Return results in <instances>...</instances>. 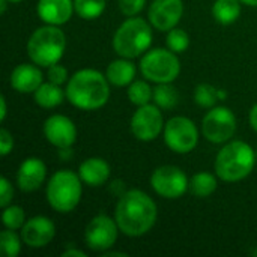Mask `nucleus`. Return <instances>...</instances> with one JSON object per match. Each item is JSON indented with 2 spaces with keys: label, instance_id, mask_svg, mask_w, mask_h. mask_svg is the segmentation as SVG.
<instances>
[{
  "label": "nucleus",
  "instance_id": "nucleus-20",
  "mask_svg": "<svg viewBox=\"0 0 257 257\" xmlns=\"http://www.w3.org/2000/svg\"><path fill=\"white\" fill-rule=\"evenodd\" d=\"M136 65L131 62V59H116L113 60L107 69H105V77L108 80L110 84L116 86V87H128L134 78H136Z\"/></svg>",
  "mask_w": 257,
  "mask_h": 257
},
{
  "label": "nucleus",
  "instance_id": "nucleus-9",
  "mask_svg": "<svg viewBox=\"0 0 257 257\" xmlns=\"http://www.w3.org/2000/svg\"><path fill=\"white\" fill-rule=\"evenodd\" d=\"M236 131V117L233 111L223 105L209 108L202 120V133L205 139L214 145L230 142Z\"/></svg>",
  "mask_w": 257,
  "mask_h": 257
},
{
  "label": "nucleus",
  "instance_id": "nucleus-35",
  "mask_svg": "<svg viewBox=\"0 0 257 257\" xmlns=\"http://www.w3.org/2000/svg\"><path fill=\"white\" fill-rule=\"evenodd\" d=\"M62 257H86V253L84 251H81V250H78V248H75V247H68L63 253H62Z\"/></svg>",
  "mask_w": 257,
  "mask_h": 257
},
{
  "label": "nucleus",
  "instance_id": "nucleus-38",
  "mask_svg": "<svg viewBox=\"0 0 257 257\" xmlns=\"http://www.w3.org/2000/svg\"><path fill=\"white\" fill-rule=\"evenodd\" d=\"M104 257H113V256H119V257H126L128 254L126 253H122V251H105L104 254H102Z\"/></svg>",
  "mask_w": 257,
  "mask_h": 257
},
{
  "label": "nucleus",
  "instance_id": "nucleus-10",
  "mask_svg": "<svg viewBox=\"0 0 257 257\" xmlns=\"http://www.w3.org/2000/svg\"><path fill=\"white\" fill-rule=\"evenodd\" d=\"M152 190L163 199H179L190 190V181L184 170L176 166H161L151 176Z\"/></svg>",
  "mask_w": 257,
  "mask_h": 257
},
{
  "label": "nucleus",
  "instance_id": "nucleus-36",
  "mask_svg": "<svg viewBox=\"0 0 257 257\" xmlns=\"http://www.w3.org/2000/svg\"><path fill=\"white\" fill-rule=\"evenodd\" d=\"M248 122H250V126L257 133V104L251 107V110L248 113Z\"/></svg>",
  "mask_w": 257,
  "mask_h": 257
},
{
  "label": "nucleus",
  "instance_id": "nucleus-34",
  "mask_svg": "<svg viewBox=\"0 0 257 257\" xmlns=\"http://www.w3.org/2000/svg\"><path fill=\"white\" fill-rule=\"evenodd\" d=\"M12 149H14V137L6 128H3L0 131V154L6 157L12 152Z\"/></svg>",
  "mask_w": 257,
  "mask_h": 257
},
{
  "label": "nucleus",
  "instance_id": "nucleus-25",
  "mask_svg": "<svg viewBox=\"0 0 257 257\" xmlns=\"http://www.w3.org/2000/svg\"><path fill=\"white\" fill-rule=\"evenodd\" d=\"M126 95L131 104L140 107L145 104H149L152 101L154 96V89L149 86V83H146L145 80H134L128 89H126Z\"/></svg>",
  "mask_w": 257,
  "mask_h": 257
},
{
  "label": "nucleus",
  "instance_id": "nucleus-16",
  "mask_svg": "<svg viewBox=\"0 0 257 257\" xmlns=\"http://www.w3.org/2000/svg\"><path fill=\"white\" fill-rule=\"evenodd\" d=\"M47 179V166L41 158L30 157L24 160L17 172V185L24 193H32L41 188Z\"/></svg>",
  "mask_w": 257,
  "mask_h": 257
},
{
  "label": "nucleus",
  "instance_id": "nucleus-17",
  "mask_svg": "<svg viewBox=\"0 0 257 257\" xmlns=\"http://www.w3.org/2000/svg\"><path fill=\"white\" fill-rule=\"evenodd\" d=\"M38 17L51 26H62L72 17L74 0H39L36 6Z\"/></svg>",
  "mask_w": 257,
  "mask_h": 257
},
{
  "label": "nucleus",
  "instance_id": "nucleus-24",
  "mask_svg": "<svg viewBox=\"0 0 257 257\" xmlns=\"http://www.w3.org/2000/svg\"><path fill=\"white\" fill-rule=\"evenodd\" d=\"M152 101L163 110H172L178 104V92L172 83H160L157 87H154Z\"/></svg>",
  "mask_w": 257,
  "mask_h": 257
},
{
  "label": "nucleus",
  "instance_id": "nucleus-12",
  "mask_svg": "<svg viewBox=\"0 0 257 257\" xmlns=\"http://www.w3.org/2000/svg\"><path fill=\"white\" fill-rule=\"evenodd\" d=\"M131 133L140 142L155 140L164 130V119L160 107L155 104L140 105L131 117Z\"/></svg>",
  "mask_w": 257,
  "mask_h": 257
},
{
  "label": "nucleus",
  "instance_id": "nucleus-42",
  "mask_svg": "<svg viewBox=\"0 0 257 257\" xmlns=\"http://www.w3.org/2000/svg\"><path fill=\"white\" fill-rule=\"evenodd\" d=\"M18 2H23V0H9V3H18Z\"/></svg>",
  "mask_w": 257,
  "mask_h": 257
},
{
  "label": "nucleus",
  "instance_id": "nucleus-8",
  "mask_svg": "<svg viewBox=\"0 0 257 257\" xmlns=\"http://www.w3.org/2000/svg\"><path fill=\"white\" fill-rule=\"evenodd\" d=\"M164 143L175 154H190L199 143V130L196 123L184 116H175L164 123Z\"/></svg>",
  "mask_w": 257,
  "mask_h": 257
},
{
  "label": "nucleus",
  "instance_id": "nucleus-21",
  "mask_svg": "<svg viewBox=\"0 0 257 257\" xmlns=\"http://www.w3.org/2000/svg\"><path fill=\"white\" fill-rule=\"evenodd\" d=\"M35 102L42 108H54L63 102L66 98V92H63L60 84H54L51 81L42 83L33 93Z\"/></svg>",
  "mask_w": 257,
  "mask_h": 257
},
{
  "label": "nucleus",
  "instance_id": "nucleus-5",
  "mask_svg": "<svg viewBox=\"0 0 257 257\" xmlns=\"http://www.w3.org/2000/svg\"><path fill=\"white\" fill-rule=\"evenodd\" d=\"M152 38L151 23L139 17H130L117 27L113 36V48L120 57L136 59L149 50Z\"/></svg>",
  "mask_w": 257,
  "mask_h": 257
},
{
  "label": "nucleus",
  "instance_id": "nucleus-28",
  "mask_svg": "<svg viewBox=\"0 0 257 257\" xmlns=\"http://www.w3.org/2000/svg\"><path fill=\"white\" fill-rule=\"evenodd\" d=\"M21 235L18 236L15 230L12 229H5L0 233V248L3 254L8 257H17L21 251Z\"/></svg>",
  "mask_w": 257,
  "mask_h": 257
},
{
  "label": "nucleus",
  "instance_id": "nucleus-41",
  "mask_svg": "<svg viewBox=\"0 0 257 257\" xmlns=\"http://www.w3.org/2000/svg\"><path fill=\"white\" fill-rule=\"evenodd\" d=\"M244 5L247 6H253V8H257V0H241Z\"/></svg>",
  "mask_w": 257,
  "mask_h": 257
},
{
  "label": "nucleus",
  "instance_id": "nucleus-40",
  "mask_svg": "<svg viewBox=\"0 0 257 257\" xmlns=\"http://www.w3.org/2000/svg\"><path fill=\"white\" fill-rule=\"evenodd\" d=\"M226 98H227V92L223 90V89H218V99L220 101H224Z\"/></svg>",
  "mask_w": 257,
  "mask_h": 257
},
{
  "label": "nucleus",
  "instance_id": "nucleus-7",
  "mask_svg": "<svg viewBox=\"0 0 257 257\" xmlns=\"http://www.w3.org/2000/svg\"><path fill=\"white\" fill-rule=\"evenodd\" d=\"M140 71L152 83H173L181 72V62L170 48H154L142 57Z\"/></svg>",
  "mask_w": 257,
  "mask_h": 257
},
{
  "label": "nucleus",
  "instance_id": "nucleus-15",
  "mask_svg": "<svg viewBox=\"0 0 257 257\" xmlns=\"http://www.w3.org/2000/svg\"><path fill=\"white\" fill-rule=\"evenodd\" d=\"M54 223L44 215L29 218L21 227V239L30 248H44L54 239Z\"/></svg>",
  "mask_w": 257,
  "mask_h": 257
},
{
  "label": "nucleus",
  "instance_id": "nucleus-27",
  "mask_svg": "<svg viewBox=\"0 0 257 257\" xmlns=\"http://www.w3.org/2000/svg\"><path fill=\"white\" fill-rule=\"evenodd\" d=\"M194 101L202 108H212V107H215L217 101H220L218 89L209 83H200L194 90Z\"/></svg>",
  "mask_w": 257,
  "mask_h": 257
},
{
  "label": "nucleus",
  "instance_id": "nucleus-1",
  "mask_svg": "<svg viewBox=\"0 0 257 257\" xmlns=\"http://www.w3.org/2000/svg\"><path fill=\"white\" fill-rule=\"evenodd\" d=\"M157 203L142 190L125 191L114 209V220L120 232L128 238L146 235L157 223Z\"/></svg>",
  "mask_w": 257,
  "mask_h": 257
},
{
  "label": "nucleus",
  "instance_id": "nucleus-30",
  "mask_svg": "<svg viewBox=\"0 0 257 257\" xmlns=\"http://www.w3.org/2000/svg\"><path fill=\"white\" fill-rule=\"evenodd\" d=\"M166 44L167 48H170L173 53L179 54L188 50L190 47V36L185 30L173 27L172 30L167 32V38H166Z\"/></svg>",
  "mask_w": 257,
  "mask_h": 257
},
{
  "label": "nucleus",
  "instance_id": "nucleus-3",
  "mask_svg": "<svg viewBox=\"0 0 257 257\" xmlns=\"http://www.w3.org/2000/svg\"><path fill=\"white\" fill-rule=\"evenodd\" d=\"M257 155L253 148L242 140L227 142L215 158V173L224 182H239L254 169Z\"/></svg>",
  "mask_w": 257,
  "mask_h": 257
},
{
  "label": "nucleus",
  "instance_id": "nucleus-4",
  "mask_svg": "<svg viewBox=\"0 0 257 257\" xmlns=\"http://www.w3.org/2000/svg\"><path fill=\"white\" fill-rule=\"evenodd\" d=\"M65 48L66 36L59 26L45 24L36 29L27 41V54L30 60L41 68H50L59 63Z\"/></svg>",
  "mask_w": 257,
  "mask_h": 257
},
{
  "label": "nucleus",
  "instance_id": "nucleus-33",
  "mask_svg": "<svg viewBox=\"0 0 257 257\" xmlns=\"http://www.w3.org/2000/svg\"><path fill=\"white\" fill-rule=\"evenodd\" d=\"M14 199V188H12V184L6 179V178H2L0 179V206L2 208H6L11 205Z\"/></svg>",
  "mask_w": 257,
  "mask_h": 257
},
{
  "label": "nucleus",
  "instance_id": "nucleus-19",
  "mask_svg": "<svg viewBox=\"0 0 257 257\" xmlns=\"http://www.w3.org/2000/svg\"><path fill=\"white\" fill-rule=\"evenodd\" d=\"M111 175V169L104 158L92 157L84 160L78 167V176L83 184L89 187H101L104 185Z\"/></svg>",
  "mask_w": 257,
  "mask_h": 257
},
{
  "label": "nucleus",
  "instance_id": "nucleus-2",
  "mask_svg": "<svg viewBox=\"0 0 257 257\" xmlns=\"http://www.w3.org/2000/svg\"><path fill=\"white\" fill-rule=\"evenodd\" d=\"M104 74L96 69L77 71L66 84V99L80 110H98L110 98V86Z\"/></svg>",
  "mask_w": 257,
  "mask_h": 257
},
{
  "label": "nucleus",
  "instance_id": "nucleus-14",
  "mask_svg": "<svg viewBox=\"0 0 257 257\" xmlns=\"http://www.w3.org/2000/svg\"><path fill=\"white\" fill-rule=\"evenodd\" d=\"M42 131L47 142H50L57 149L71 148L77 140L75 123L63 114H53L47 117Z\"/></svg>",
  "mask_w": 257,
  "mask_h": 257
},
{
  "label": "nucleus",
  "instance_id": "nucleus-43",
  "mask_svg": "<svg viewBox=\"0 0 257 257\" xmlns=\"http://www.w3.org/2000/svg\"><path fill=\"white\" fill-rule=\"evenodd\" d=\"M256 155H257V154H256Z\"/></svg>",
  "mask_w": 257,
  "mask_h": 257
},
{
  "label": "nucleus",
  "instance_id": "nucleus-18",
  "mask_svg": "<svg viewBox=\"0 0 257 257\" xmlns=\"http://www.w3.org/2000/svg\"><path fill=\"white\" fill-rule=\"evenodd\" d=\"M42 72L38 65L32 63H21L14 68L11 72L9 83L14 90L18 93H35V90L44 83Z\"/></svg>",
  "mask_w": 257,
  "mask_h": 257
},
{
  "label": "nucleus",
  "instance_id": "nucleus-13",
  "mask_svg": "<svg viewBox=\"0 0 257 257\" xmlns=\"http://www.w3.org/2000/svg\"><path fill=\"white\" fill-rule=\"evenodd\" d=\"M184 15L182 0H154L148 11L149 23L160 32H169L178 26Z\"/></svg>",
  "mask_w": 257,
  "mask_h": 257
},
{
  "label": "nucleus",
  "instance_id": "nucleus-23",
  "mask_svg": "<svg viewBox=\"0 0 257 257\" xmlns=\"http://www.w3.org/2000/svg\"><path fill=\"white\" fill-rule=\"evenodd\" d=\"M217 190V176L209 172H199L190 179V191L199 199L212 196Z\"/></svg>",
  "mask_w": 257,
  "mask_h": 257
},
{
  "label": "nucleus",
  "instance_id": "nucleus-6",
  "mask_svg": "<svg viewBox=\"0 0 257 257\" xmlns=\"http://www.w3.org/2000/svg\"><path fill=\"white\" fill-rule=\"evenodd\" d=\"M81 178L72 170L56 172L50 178L45 190L48 205L60 214H68L74 211L81 200Z\"/></svg>",
  "mask_w": 257,
  "mask_h": 257
},
{
  "label": "nucleus",
  "instance_id": "nucleus-39",
  "mask_svg": "<svg viewBox=\"0 0 257 257\" xmlns=\"http://www.w3.org/2000/svg\"><path fill=\"white\" fill-rule=\"evenodd\" d=\"M8 3H9V0H0V12H2V14H5V12H6Z\"/></svg>",
  "mask_w": 257,
  "mask_h": 257
},
{
  "label": "nucleus",
  "instance_id": "nucleus-26",
  "mask_svg": "<svg viewBox=\"0 0 257 257\" xmlns=\"http://www.w3.org/2000/svg\"><path fill=\"white\" fill-rule=\"evenodd\" d=\"M74 9L83 20H96L105 11V0H74Z\"/></svg>",
  "mask_w": 257,
  "mask_h": 257
},
{
  "label": "nucleus",
  "instance_id": "nucleus-22",
  "mask_svg": "<svg viewBox=\"0 0 257 257\" xmlns=\"http://www.w3.org/2000/svg\"><path fill=\"white\" fill-rule=\"evenodd\" d=\"M241 0H215L212 5V17L221 24H232L241 15Z\"/></svg>",
  "mask_w": 257,
  "mask_h": 257
},
{
  "label": "nucleus",
  "instance_id": "nucleus-31",
  "mask_svg": "<svg viewBox=\"0 0 257 257\" xmlns=\"http://www.w3.org/2000/svg\"><path fill=\"white\" fill-rule=\"evenodd\" d=\"M117 5H119V11L123 15L136 17L143 11L146 0H117Z\"/></svg>",
  "mask_w": 257,
  "mask_h": 257
},
{
  "label": "nucleus",
  "instance_id": "nucleus-32",
  "mask_svg": "<svg viewBox=\"0 0 257 257\" xmlns=\"http://www.w3.org/2000/svg\"><path fill=\"white\" fill-rule=\"evenodd\" d=\"M47 75H48V81H51V83H54V84H63V83H66L68 81V69L65 68V66H62V65H59V63H54V65H51L50 68H48V72H47Z\"/></svg>",
  "mask_w": 257,
  "mask_h": 257
},
{
  "label": "nucleus",
  "instance_id": "nucleus-29",
  "mask_svg": "<svg viewBox=\"0 0 257 257\" xmlns=\"http://www.w3.org/2000/svg\"><path fill=\"white\" fill-rule=\"evenodd\" d=\"M3 215H2V221L3 226L6 229H12V230H18L24 226L26 220V214L24 209L18 205H9L6 208H3Z\"/></svg>",
  "mask_w": 257,
  "mask_h": 257
},
{
  "label": "nucleus",
  "instance_id": "nucleus-37",
  "mask_svg": "<svg viewBox=\"0 0 257 257\" xmlns=\"http://www.w3.org/2000/svg\"><path fill=\"white\" fill-rule=\"evenodd\" d=\"M6 114H8V105H6V98L2 96L0 98V120L5 122L6 119Z\"/></svg>",
  "mask_w": 257,
  "mask_h": 257
},
{
  "label": "nucleus",
  "instance_id": "nucleus-11",
  "mask_svg": "<svg viewBox=\"0 0 257 257\" xmlns=\"http://www.w3.org/2000/svg\"><path fill=\"white\" fill-rule=\"evenodd\" d=\"M119 230L120 229L114 218L99 214L93 217L84 229L86 245L92 251L105 253L116 244Z\"/></svg>",
  "mask_w": 257,
  "mask_h": 257
}]
</instances>
